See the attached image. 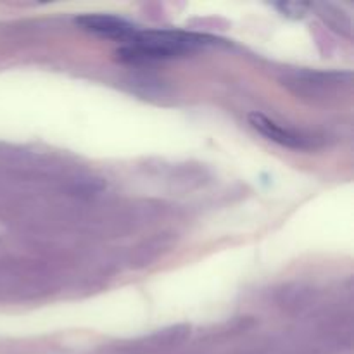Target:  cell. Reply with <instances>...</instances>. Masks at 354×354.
<instances>
[{"label":"cell","instance_id":"6da1fadb","mask_svg":"<svg viewBox=\"0 0 354 354\" xmlns=\"http://www.w3.org/2000/svg\"><path fill=\"white\" fill-rule=\"evenodd\" d=\"M207 44L206 37L169 30H137L131 40L118 50L121 61L151 62L171 59Z\"/></svg>","mask_w":354,"mask_h":354},{"label":"cell","instance_id":"7a4b0ae2","mask_svg":"<svg viewBox=\"0 0 354 354\" xmlns=\"http://www.w3.org/2000/svg\"><path fill=\"white\" fill-rule=\"evenodd\" d=\"M75 23L85 31H88V33L121 41H130L131 37L138 30L137 26H133L128 21L116 16H107V14H88V16L76 17Z\"/></svg>","mask_w":354,"mask_h":354},{"label":"cell","instance_id":"3957f363","mask_svg":"<svg viewBox=\"0 0 354 354\" xmlns=\"http://www.w3.org/2000/svg\"><path fill=\"white\" fill-rule=\"evenodd\" d=\"M249 123L256 131L266 137L268 140L275 142V144L283 145L289 149H310L311 142L310 138L303 137V135L296 133V131L289 130V128L282 127V124L275 123L273 120L266 118L261 113H251L249 114Z\"/></svg>","mask_w":354,"mask_h":354},{"label":"cell","instance_id":"277c9868","mask_svg":"<svg viewBox=\"0 0 354 354\" xmlns=\"http://www.w3.org/2000/svg\"><path fill=\"white\" fill-rule=\"evenodd\" d=\"M315 7L325 19V23L330 24L334 30L341 31L344 35H351V19H342V12H339L337 7L332 6V3H320V6Z\"/></svg>","mask_w":354,"mask_h":354},{"label":"cell","instance_id":"5b68a950","mask_svg":"<svg viewBox=\"0 0 354 354\" xmlns=\"http://www.w3.org/2000/svg\"><path fill=\"white\" fill-rule=\"evenodd\" d=\"M277 7L280 9V12L287 17H292V19H301V17L306 16L310 6L308 3L301 2H286V3H277Z\"/></svg>","mask_w":354,"mask_h":354}]
</instances>
